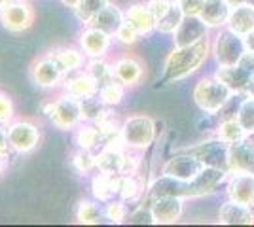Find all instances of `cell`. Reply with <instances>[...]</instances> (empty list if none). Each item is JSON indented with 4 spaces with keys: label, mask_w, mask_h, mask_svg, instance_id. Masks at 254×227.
<instances>
[{
    "label": "cell",
    "mask_w": 254,
    "mask_h": 227,
    "mask_svg": "<svg viewBox=\"0 0 254 227\" xmlns=\"http://www.w3.org/2000/svg\"><path fill=\"white\" fill-rule=\"evenodd\" d=\"M226 176V171L216 169V167H205L201 173L197 174L193 180H179V178H171L161 174L154 184L150 185V201L158 199V197H180V199H188V197H199V195L211 193L214 187L220 184Z\"/></svg>",
    "instance_id": "6da1fadb"
},
{
    "label": "cell",
    "mask_w": 254,
    "mask_h": 227,
    "mask_svg": "<svg viewBox=\"0 0 254 227\" xmlns=\"http://www.w3.org/2000/svg\"><path fill=\"white\" fill-rule=\"evenodd\" d=\"M207 53H209V40H207V36L201 38L199 42L191 44V45L175 47V51L165 61L161 84L179 82L182 78L193 74L203 65V61L207 59Z\"/></svg>",
    "instance_id": "7a4b0ae2"
},
{
    "label": "cell",
    "mask_w": 254,
    "mask_h": 227,
    "mask_svg": "<svg viewBox=\"0 0 254 227\" xmlns=\"http://www.w3.org/2000/svg\"><path fill=\"white\" fill-rule=\"evenodd\" d=\"M122 138L133 151L146 150L156 140V121L148 116H131L122 123Z\"/></svg>",
    "instance_id": "3957f363"
},
{
    "label": "cell",
    "mask_w": 254,
    "mask_h": 227,
    "mask_svg": "<svg viewBox=\"0 0 254 227\" xmlns=\"http://www.w3.org/2000/svg\"><path fill=\"white\" fill-rule=\"evenodd\" d=\"M6 129H8L11 153H17V155L32 153L38 148L42 138L40 127L31 119H13Z\"/></svg>",
    "instance_id": "277c9868"
},
{
    "label": "cell",
    "mask_w": 254,
    "mask_h": 227,
    "mask_svg": "<svg viewBox=\"0 0 254 227\" xmlns=\"http://www.w3.org/2000/svg\"><path fill=\"white\" fill-rule=\"evenodd\" d=\"M233 91L230 87L222 84L218 78L216 80H201L195 91H193V98L197 102V106L207 112V114H216L222 108L224 104L230 100V95Z\"/></svg>",
    "instance_id": "5b68a950"
},
{
    "label": "cell",
    "mask_w": 254,
    "mask_h": 227,
    "mask_svg": "<svg viewBox=\"0 0 254 227\" xmlns=\"http://www.w3.org/2000/svg\"><path fill=\"white\" fill-rule=\"evenodd\" d=\"M0 23L10 33H25L34 23V10L27 0H8L0 8Z\"/></svg>",
    "instance_id": "8992f818"
},
{
    "label": "cell",
    "mask_w": 254,
    "mask_h": 227,
    "mask_svg": "<svg viewBox=\"0 0 254 227\" xmlns=\"http://www.w3.org/2000/svg\"><path fill=\"white\" fill-rule=\"evenodd\" d=\"M64 74L61 70V66L55 63L50 53L38 57L31 65V80L34 86L42 87V89H57L59 86H63Z\"/></svg>",
    "instance_id": "52a82bcc"
},
{
    "label": "cell",
    "mask_w": 254,
    "mask_h": 227,
    "mask_svg": "<svg viewBox=\"0 0 254 227\" xmlns=\"http://www.w3.org/2000/svg\"><path fill=\"white\" fill-rule=\"evenodd\" d=\"M52 123L61 131H74L82 123V108L80 98L63 93L55 98V110H53Z\"/></svg>",
    "instance_id": "ba28073f"
},
{
    "label": "cell",
    "mask_w": 254,
    "mask_h": 227,
    "mask_svg": "<svg viewBox=\"0 0 254 227\" xmlns=\"http://www.w3.org/2000/svg\"><path fill=\"white\" fill-rule=\"evenodd\" d=\"M245 51H247V45H245V38H241V34L228 29L216 36L214 53H216V61L220 63V66L237 65Z\"/></svg>",
    "instance_id": "9c48e42d"
},
{
    "label": "cell",
    "mask_w": 254,
    "mask_h": 227,
    "mask_svg": "<svg viewBox=\"0 0 254 227\" xmlns=\"http://www.w3.org/2000/svg\"><path fill=\"white\" fill-rule=\"evenodd\" d=\"M186 153H191L197 157L205 167H216L222 171H230V144L224 140H207L186 150Z\"/></svg>",
    "instance_id": "30bf717a"
},
{
    "label": "cell",
    "mask_w": 254,
    "mask_h": 227,
    "mask_svg": "<svg viewBox=\"0 0 254 227\" xmlns=\"http://www.w3.org/2000/svg\"><path fill=\"white\" fill-rule=\"evenodd\" d=\"M110 34H106L101 29H95L91 25H84V29L78 34V47L85 53L87 59H101L106 57L110 45H112Z\"/></svg>",
    "instance_id": "8fae6325"
},
{
    "label": "cell",
    "mask_w": 254,
    "mask_h": 227,
    "mask_svg": "<svg viewBox=\"0 0 254 227\" xmlns=\"http://www.w3.org/2000/svg\"><path fill=\"white\" fill-rule=\"evenodd\" d=\"M203 169H205V165H203L197 157H193L191 153H186V151H184V153H180V155L171 157L169 161L163 165L161 174L188 182V180H193L197 174L201 173Z\"/></svg>",
    "instance_id": "7c38bea8"
},
{
    "label": "cell",
    "mask_w": 254,
    "mask_h": 227,
    "mask_svg": "<svg viewBox=\"0 0 254 227\" xmlns=\"http://www.w3.org/2000/svg\"><path fill=\"white\" fill-rule=\"evenodd\" d=\"M230 199L241 205H254V174L247 171H233L228 184Z\"/></svg>",
    "instance_id": "4fadbf2b"
},
{
    "label": "cell",
    "mask_w": 254,
    "mask_h": 227,
    "mask_svg": "<svg viewBox=\"0 0 254 227\" xmlns=\"http://www.w3.org/2000/svg\"><path fill=\"white\" fill-rule=\"evenodd\" d=\"M150 212L154 218V224H175L182 216V199L171 195L152 199Z\"/></svg>",
    "instance_id": "5bb4252c"
},
{
    "label": "cell",
    "mask_w": 254,
    "mask_h": 227,
    "mask_svg": "<svg viewBox=\"0 0 254 227\" xmlns=\"http://www.w3.org/2000/svg\"><path fill=\"white\" fill-rule=\"evenodd\" d=\"M63 93H68L76 98H87L99 93V84L85 70H78L74 74H68L63 82Z\"/></svg>",
    "instance_id": "9a60e30c"
},
{
    "label": "cell",
    "mask_w": 254,
    "mask_h": 227,
    "mask_svg": "<svg viewBox=\"0 0 254 227\" xmlns=\"http://www.w3.org/2000/svg\"><path fill=\"white\" fill-rule=\"evenodd\" d=\"M207 34V23L201 17H184L179 29L175 31V45L177 47H184V45H191V44L199 42Z\"/></svg>",
    "instance_id": "2e32d148"
},
{
    "label": "cell",
    "mask_w": 254,
    "mask_h": 227,
    "mask_svg": "<svg viewBox=\"0 0 254 227\" xmlns=\"http://www.w3.org/2000/svg\"><path fill=\"white\" fill-rule=\"evenodd\" d=\"M74 140L78 148L91 151H101L105 148V133L93 121H82L74 129Z\"/></svg>",
    "instance_id": "e0dca14e"
},
{
    "label": "cell",
    "mask_w": 254,
    "mask_h": 227,
    "mask_svg": "<svg viewBox=\"0 0 254 227\" xmlns=\"http://www.w3.org/2000/svg\"><path fill=\"white\" fill-rule=\"evenodd\" d=\"M55 59V63L61 66L64 74H74L78 70H84L85 63H87V57L80 47H55L52 51H48Z\"/></svg>",
    "instance_id": "ac0fdd59"
},
{
    "label": "cell",
    "mask_w": 254,
    "mask_h": 227,
    "mask_svg": "<svg viewBox=\"0 0 254 227\" xmlns=\"http://www.w3.org/2000/svg\"><path fill=\"white\" fill-rule=\"evenodd\" d=\"M124 23H126V11H122V8L116 6L114 2H108L105 8L89 21V25L95 27V29L105 31V33L110 34V36H114V34L118 33V29H120Z\"/></svg>",
    "instance_id": "d6986e66"
},
{
    "label": "cell",
    "mask_w": 254,
    "mask_h": 227,
    "mask_svg": "<svg viewBox=\"0 0 254 227\" xmlns=\"http://www.w3.org/2000/svg\"><path fill=\"white\" fill-rule=\"evenodd\" d=\"M127 148H103L97 151V171L110 174H126Z\"/></svg>",
    "instance_id": "ffe728a7"
},
{
    "label": "cell",
    "mask_w": 254,
    "mask_h": 227,
    "mask_svg": "<svg viewBox=\"0 0 254 227\" xmlns=\"http://www.w3.org/2000/svg\"><path fill=\"white\" fill-rule=\"evenodd\" d=\"M114 78L118 82H122L126 87L137 86L142 78V65L138 63L135 57H122L112 63Z\"/></svg>",
    "instance_id": "44dd1931"
},
{
    "label": "cell",
    "mask_w": 254,
    "mask_h": 227,
    "mask_svg": "<svg viewBox=\"0 0 254 227\" xmlns=\"http://www.w3.org/2000/svg\"><path fill=\"white\" fill-rule=\"evenodd\" d=\"M218 220L224 226H251L254 224V212L249 205L230 201L220 208Z\"/></svg>",
    "instance_id": "7402d4cb"
},
{
    "label": "cell",
    "mask_w": 254,
    "mask_h": 227,
    "mask_svg": "<svg viewBox=\"0 0 254 227\" xmlns=\"http://www.w3.org/2000/svg\"><path fill=\"white\" fill-rule=\"evenodd\" d=\"M230 171H247L254 174V148L247 140L230 144Z\"/></svg>",
    "instance_id": "603a6c76"
},
{
    "label": "cell",
    "mask_w": 254,
    "mask_h": 227,
    "mask_svg": "<svg viewBox=\"0 0 254 227\" xmlns=\"http://www.w3.org/2000/svg\"><path fill=\"white\" fill-rule=\"evenodd\" d=\"M118 182H120V174L110 173H99L91 180V193L93 199L101 201L103 205L116 199L118 197Z\"/></svg>",
    "instance_id": "cb8c5ba5"
},
{
    "label": "cell",
    "mask_w": 254,
    "mask_h": 227,
    "mask_svg": "<svg viewBox=\"0 0 254 227\" xmlns=\"http://www.w3.org/2000/svg\"><path fill=\"white\" fill-rule=\"evenodd\" d=\"M126 21L137 31L140 36L152 33L156 29V19L150 13L146 4H133L126 10Z\"/></svg>",
    "instance_id": "d4e9b609"
},
{
    "label": "cell",
    "mask_w": 254,
    "mask_h": 227,
    "mask_svg": "<svg viewBox=\"0 0 254 227\" xmlns=\"http://www.w3.org/2000/svg\"><path fill=\"white\" fill-rule=\"evenodd\" d=\"M230 8L232 6L226 0H205L199 17L207 23V27H220L224 23H228V17L232 13Z\"/></svg>",
    "instance_id": "484cf974"
},
{
    "label": "cell",
    "mask_w": 254,
    "mask_h": 227,
    "mask_svg": "<svg viewBox=\"0 0 254 227\" xmlns=\"http://www.w3.org/2000/svg\"><path fill=\"white\" fill-rule=\"evenodd\" d=\"M228 25H230V31L241 36L254 31V6H251L249 2L235 6L228 17Z\"/></svg>",
    "instance_id": "4316f807"
},
{
    "label": "cell",
    "mask_w": 254,
    "mask_h": 227,
    "mask_svg": "<svg viewBox=\"0 0 254 227\" xmlns=\"http://www.w3.org/2000/svg\"><path fill=\"white\" fill-rule=\"evenodd\" d=\"M216 78L222 84H226V86L230 87L233 93H241V91L247 89L253 76L249 74L243 66L232 65V66H220V70L216 72Z\"/></svg>",
    "instance_id": "83f0119b"
},
{
    "label": "cell",
    "mask_w": 254,
    "mask_h": 227,
    "mask_svg": "<svg viewBox=\"0 0 254 227\" xmlns=\"http://www.w3.org/2000/svg\"><path fill=\"white\" fill-rule=\"evenodd\" d=\"M105 218V206H101V201H89L84 199L76 208V222L82 226H97Z\"/></svg>",
    "instance_id": "f1b7e54d"
},
{
    "label": "cell",
    "mask_w": 254,
    "mask_h": 227,
    "mask_svg": "<svg viewBox=\"0 0 254 227\" xmlns=\"http://www.w3.org/2000/svg\"><path fill=\"white\" fill-rule=\"evenodd\" d=\"M99 98L103 100V104L108 108H114L118 104H122V100L126 98V86L122 82H118L116 78L106 82L105 86L99 87Z\"/></svg>",
    "instance_id": "f546056e"
},
{
    "label": "cell",
    "mask_w": 254,
    "mask_h": 227,
    "mask_svg": "<svg viewBox=\"0 0 254 227\" xmlns=\"http://www.w3.org/2000/svg\"><path fill=\"white\" fill-rule=\"evenodd\" d=\"M84 70L95 80L97 84H99V87L105 86L106 82H110V80H114L112 65L106 63L105 57H101V59H87Z\"/></svg>",
    "instance_id": "4dcf8cb0"
},
{
    "label": "cell",
    "mask_w": 254,
    "mask_h": 227,
    "mask_svg": "<svg viewBox=\"0 0 254 227\" xmlns=\"http://www.w3.org/2000/svg\"><path fill=\"white\" fill-rule=\"evenodd\" d=\"M140 193H142V184L138 182L135 174H120L116 199H122L127 203V201H135Z\"/></svg>",
    "instance_id": "1f68e13d"
},
{
    "label": "cell",
    "mask_w": 254,
    "mask_h": 227,
    "mask_svg": "<svg viewBox=\"0 0 254 227\" xmlns=\"http://www.w3.org/2000/svg\"><path fill=\"white\" fill-rule=\"evenodd\" d=\"M108 2L110 0H80L74 8H72V11H74L78 21L84 23V25H89V21L105 8Z\"/></svg>",
    "instance_id": "d6a6232c"
},
{
    "label": "cell",
    "mask_w": 254,
    "mask_h": 227,
    "mask_svg": "<svg viewBox=\"0 0 254 227\" xmlns=\"http://www.w3.org/2000/svg\"><path fill=\"white\" fill-rule=\"evenodd\" d=\"M182 19H184V13H182V10L179 8V4L173 2V6L169 8V11H167L161 19H158L156 31L161 34H175V31L179 29V25L182 23Z\"/></svg>",
    "instance_id": "836d02e7"
},
{
    "label": "cell",
    "mask_w": 254,
    "mask_h": 227,
    "mask_svg": "<svg viewBox=\"0 0 254 227\" xmlns=\"http://www.w3.org/2000/svg\"><path fill=\"white\" fill-rule=\"evenodd\" d=\"M80 108H82V121H93V123H97L108 106L103 104V100L99 98V95H93V97L82 98L80 100Z\"/></svg>",
    "instance_id": "e575fe53"
},
{
    "label": "cell",
    "mask_w": 254,
    "mask_h": 227,
    "mask_svg": "<svg viewBox=\"0 0 254 227\" xmlns=\"http://www.w3.org/2000/svg\"><path fill=\"white\" fill-rule=\"evenodd\" d=\"M72 167L80 174H89L91 171L97 169V153L91 150L78 148L76 153L72 155Z\"/></svg>",
    "instance_id": "d590c367"
},
{
    "label": "cell",
    "mask_w": 254,
    "mask_h": 227,
    "mask_svg": "<svg viewBox=\"0 0 254 227\" xmlns=\"http://www.w3.org/2000/svg\"><path fill=\"white\" fill-rule=\"evenodd\" d=\"M218 138L228 142V144L245 140V129L241 127V123L237 119H226L218 127Z\"/></svg>",
    "instance_id": "8d00e7d4"
},
{
    "label": "cell",
    "mask_w": 254,
    "mask_h": 227,
    "mask_svg": "<svg viewBox=\"0 0 254 227\" xmlns=\"http://www.w3.org/2000/svg\"><path fill=\"white\" fill-rule=\"evenodd\" d=\"M237 121L241 123L245 133H254V97L245 98L237 110Z\"/></svg>",
    "instance_id": "74e56055"
},
{
    "label": "cell",
    "mask_w": 254,
    "mask_h": 227,
    "mask_svg": "<svg viewBox=\"0 0 254 227\" xmlns=\"http://www.w3.org/2000/svg\"><path fill=\"white\" fill-rule=\"evenodd\" d=\"M105 218L110 224H124V220L127 218L126 201L112 199V201L105 203Z\"/></svg>",
    "instance_id": "f35d334b"
},
{
    "label": "cell",
    "mask_w": 254,
    "mask_h": 227,
    "mask_svg": "<svg viewBox=\"0 0 254 227\" xmlns=\"http://www.w3.org/2000/svg\"><path fill=\"white\" fill-rule=\"evenodd\" d=\"M15 119V108L13 102L6 93H0V127H8Z\"/></svg>",
    "instance_id": "ab89813d"
},
{
    "label": "cell",
    "mask_w": 254,
    "mask_h": 227,
    "mask_svg": "<svg viewBox=\"0 0 254 227\" xmlns=\"http://www.w3.org/2000/svg\"><path fill=\"white\" fill-rule=\"evenodd\" d=\"M114 38H116L120 44H124V45H133V44L140 38V34H138L137 31H135V29L126 21L120 29H118V33L114 34Z\"/></svg>",
    "instance_id": "60d3db41"
},
{
    "label": "cell",
    "mask_w": 254,
    "mask_h": 227,
    "mask_svg": "<svg viewBox=\"0 0 254 227\" xmlns=\"http://www.w3.org/2000/svg\"><path fill=\"white\" fill-rule=\"evenodd\" d=\"M182 10L184 17H197L203 10V2L205 0H175Z\"/></svg>",
    "instance_id": "b9f144b4"
},
{
    "label": "cell",
    "mask_w": 254,
    "mask_h": 227,
    "mask_svg": "<svg viewBox=\"0 0 254 227\" xmlns=\"http://www.w3.org/2000/svg\"><path fill=\"white\" fill-rule=\"evenodd\" d=\"M146 6H148L150 13L154 15V19L158 23V19H161V17L169 11V8L173 6V2H171V0H148Z\"/></svg>",
    "instance_id": "7bdbcfd3"
},
{
    "label": "cell",
    "mask_w": 254,
    "mask_h": 227,
    "mask_svg": "<svg viewBox=\"0 0 254 227\" xmlns=\"http://www.w3.org/2000/svg\"><path fill=\"white\" fill-rule=\"evenodd\" d=\"M11 153L10 148V138H8V129L6 127H0V157L8 159Z\"/></svg>",
    "instance_id": "ee69618b"
},
{
    "label": "cell",
    "mask_w": 254,
    "mask_h": 227,
    "mask_svg": "<svg viewBox=\"0 0 254 227\" xmlns=\"http://www.w3.org/2000/svg\"><path fill=\"white\" fill-rule=\"evenodd\" d=\"M237 65L243 66L249 74L254 76V51H249V49H247V51H245V55L241 57V61H239Z\"/></svg>",
    "instance_id": "f6af8a7d"
},
{
    "label": "cell",
    "mask_w": 254,
    "mask_h": 227,
    "mask_svg": "<svg viewBox=\"0 0 254 227\" xmlns=\"http://www.w3.org/2000/svg\"><path fill=\"white\" fill-rule=\"evenodd\" d=\"M53 110H55V98H52V100H46V102L42 104V114L46 116V118H52Z\"/></svg>",
    "instance_id": "bcb514c9"
},
{
    "label": "cell",
    "mask_w": 254,
    "mask_h": 227,
    "mask_svg": "<svg viewBox=\"0 0 254 227\" xmlns=\"http://www.w3.org/2000/svg\"><path fill=\"white\" fill-rule=\"evenodd\" d=\"M245 45H247V49L249 51H254V31H251L249 34H245Z\"/></svg>",
    "instance_id": "7dc6e473"
},
{
    "label": "cell",
    "mask_w": 254,
    "mask_h": 227,
    "mask_svg": "<svg viewBox=\"0 0 254 227\" xmlns=\"http://www.w3.org/2000/svg\"><path fill=\"white\" fill-rule=\"evenodd\" d=\"M245 93H247L249 97H254V76L251 78V82H249V86L245 89Z\"/></svg>",
    "instance_id": "c3c4849f"
},
{
    "label": "cell",
    "mask_w": 254,
    "mask_h": 227,
    "mask_svg": "<svg viewBox=\"0 0 254 227\" xmlns=\"http://www.w3.org/2000/svg\"><path fill=\"white\" fill-rule=\"evenodd\" d=\"M78 2H80V0H61V4H63V6H66V8H70V10L74 8Z\"/></svg>",
    "instance_id": "681fc988"
},
{
    "label": "cell",
    "mask_w": 254,
    "mask_h": 227,
    "mask_svg": "<svg viewBox=\"0 0 254 227\" xmlns=\"http://www.w3.org/2000/svg\"><path fill=\"white\" fill-rule=\"evenodd\" d=\"M226 2H228V4L232 6V8H235V6H241V4H247L249 0H226Z\"/></svg>",
    "instance_id": "f907efd6"
},
{
    "label": "cell",
    "mask_w": 254,
    "mask_h": 227,
    "mask_svg": "<svg viewBox=\"0 0 254 227\" xmlns=\"http://www.w3.org/2000/svg\"><path fill=\"white\" fill-rule=\"evenodd\" d=\"M4 171H6V159H4V157H0V176L4 174Z\"/></svg>",
    "instance_id": "816d5d0a"
},
{
    "label": "cell",
    "mask_w": 254,
    "mask_h": 227,
    "mask_svg": "<svg viewBox=\"0 0 254 227\" xmlns=\"http://www.w3.org/2000/svg\"><path fill=\"white\" fill-rule=\"evenodd\" d=\"M245 140L249 142V144H251V146H253V148H254V133H249V136H247Z\"/></svg>",
    "instance_id": "f5cc1de1"
},
{
    "label": "cell",
    "mask_w": 254,
    "mask_h": 227,
    "mask_svg": "<svg viewBox=\"0 0 254 227\" xmlns=\"http://www.w3.org/2000/svg\"><path fill=\"white\" fill-rule=\"evenodd\" d=\"M6 2H8V0H0V8H2V6L6 4Z\"/></svg>",
    "instance_id": "db71d44e"
},
{
    "label": "cell",
    "mask_w": 254,
    "mask_h": 227,
    "mask_svg": "<svg viewBox=\"0 0 254 227\" xmlns=\"http://www.w3.org/2000/svg\"><path fill=\"white\" fill-rule=\"evenodd\" d=\"M249 4H251V6H254V0H249Z\"/></svg>",
    "instance_id": "11a10c76"
}]
</instances>
